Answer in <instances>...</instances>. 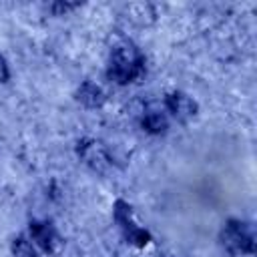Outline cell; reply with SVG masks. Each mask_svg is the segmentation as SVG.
Masks as SVG:
<instances>
[{
  "label": "cell",
  "instance_id": "6da1fadb",
  "mask_svg": "<svg viewBox=\"0 0 257 257\" xmlns=\"http://www.w3.org/2000/svg\"><path fill=\"white\" fill-rule=\"evenodd\" d=\"M143 72H145V56L135 42L122 40L112 46L110 62L106 68L108 80L122 86V84H128L141 78Z\"/></svg>",
  "mask_w": 257,
  "mask_h": 257
},
{
  "label": "cell",
  "instance_id": "7a4b0ae2",
  "mask_svg": "<svg viewBox=\"0 0 257 257\" xmlns=\"http://www.w3.org/2000/svg\"><path fill=\"white\" fill-rule=\"evenodd\" d=\"M223 249L231 255H251L255 253V235L249 223L239 219H229L219 233Z\"/></svg>",
  "mask_w": 257,
  "mask_h": 257
},
{
  "label": "cell",
  "instance_id": "3957f363",
  "mask_svg": "<svg viewBox=\"0 0 257 257\" xmlns=\"http://www.w3.org/2000/svg\"><path fill=\"white\" fill-rule=\"evenodd\" d=\"M76 155L82 161V165H86L92 173H98V175H104L112 165V159H110L106 147L96 139L78 141L76 143Z\"/></svg>",
  "mask_w": 257,
  "mask_h": 257
},
{
  "label": "cell",
  "instance_id": "277c9868",
  "mask_svg": "<svg viewBox=\"0 0 257 257\" xmlns=\"http://www.w3.org/2000/svg\"><path fill=\"white\" fill-rule=\"evenodd\" d=\"M112 215H114V221L116 225L120 227L122 235L126 237L128 243L137 245V247H145L149 241H151V235L147 229L139 227L135 221H133V215H131V205L122 199H118L112 207Z\"/></svg>",
  "mask_w": 257,
  "mask_h": 257
},
{
  "label": "cell",
  "instance_id": "5b68a950",
  "mask_svg": "<svg viewBox=\"0 0 257 257\" xmlns=\"http://www.w3.org/2000/svg\"><path fill=\"white\" fill-rule=\"evenodd\" d=\"M163 106L179 122H187L189 118H193L197 114V102L191 96H187L185 92H179V90L169 92L163 100Z\"/></svg>",
  "mask_w": 257,
  "mask_h": 257
},
{
  "label": "cell",
  "instance_id": "8992f818",
  "mask_svg": "<svg viewBox=\"0 0 257 257\" xmlns=\"http://www.w3.org/2000/svg\"><path fill=\"white\" fill-rule=\"evenodd\" d=\"M28 237L44 253H52L54 247L58 245V235H56L52 223H48V221H32L28 227Z\"/></svg>",
  "mask_w": 257,
  "mask_h": 257
},
{
  "label": "cell",
  "instance_id": "52a82bcc",
  "mask_svg": "<svg viewBox=\"0 0 257 257\" xmlns=\"http://www.w3.org/2000/svg\"><path fill=\"white\" fill-rule=\"evenodd\" d=\"M76 100H78L80 104H84L86 108H98V106L104 104L106 94H104V90H102L96 82L84 80V82L80 84V88L76 90Z\"/></svg>",
  "mask_w": 257,
  "mask_h": 257
},
{
  "label": "cell",
  "instance_id": "ba28073f",
  "mask_svg": "<svg viewBox=\"0 0 257 257\" xmlns=\"http://www.w3.org/2000/svg\"><path fill=\"white\" fill-rule=\"evenodd\" d=\"M141 124L151 135H163L169 126V120H167V114L163 110H147Z\"/></svg>",
  "mask_w": 257,
  "mask_h": 257
},
{
  "label": "cell",
  "instance_id": "9c48e42d",
  "mask_svg": "<svg viewBox=\"0 0 257 257\" xmlns=\"http://www.w3.org/2000/svg\"><path fill=\"white\" fill-rule=\"evenodd\" d=\"M126 12H128V18L135 24H139V26H147V24L155 22V18H157L155 8L151 4H145V2H141V4H128L126 6Z\"/></svg>",
  "mask_w": 257,
  "mask_h": 257
},
{
  "label": "cell",
  "instance_id": "30bf717a",
  "mask_svg": "<svg viewBox=\"0 0 257 257\" xmlns=\"http://www.w3.org/2000/svg\"><path fill=\"white\" fill-rule=\"evenodd\" d=\"M12 255L14 257H38L36 245L28 235H18L12 241Z\"/></svg>",
  "mask_w": 257,
  "mask_h": 257
},
{
  "label": "cell",
  "instance_id": "8fae6325",
  "mask_svg": "<svg viewBox=\"0 0 257 257\" xmlns=\"http://www.w3.org/2000/svg\"><path fill=\"white\" fill-rule=\"evenodd\" d=\"M10 78V68H8V62L6 58L0 54V82H6Z\"/></svg>",
  "mask_w": 257,
  "mask_h": 257
},
{
  "label": "cell",
  "instance_id": "7c38bea8",
  "mask_svg": "<svg viewBox=\"0 0 257 257\" xmlns=\"http://www.w3.org/2000/svg\"><path fill=\"white\" fill-rule=\"evenodd\" d=\"M78 4H62V2H58V4H52V8L54 10H58V12H66V10H74Z\"/></svg>",
  "mask_w": 257,
  "mask_h": 257
}]
</instances>
